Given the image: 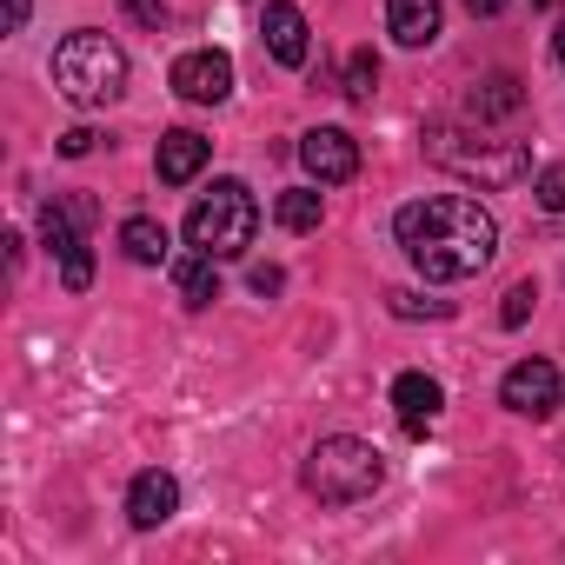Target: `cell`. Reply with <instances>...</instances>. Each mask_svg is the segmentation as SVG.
<instances>
[{
  "instance_id": "obj_22",
  "label": "cell",
  "mask_w": 565,
  "mask_h": 565,
  "mask_svg": "<svg viewBox=\"0 0 565 565\" xmlns=\"http://www.w3.org/2000/svg\"><path fill=\"white\" fill-rule=\"evenodd\" d=\"M532 300H539V287H532V279H519V287L505 294V307H499V320H505V327H525V313H532Z\"/></svg>"
},
{
  "instance_id": "obj_19",
  "label": "cell",
  "mask_w": 565,
  "mask_h": 565,
  "mask_svg": "<svg viewBox=\"0 0 565 565\" xmlns=\"http://www.w3.org/2000/svg\"><path fill=\"white\" fill-rule=\"evenodd\" d=\"M340 94H347L353 107H373V94H380V61H373V47L347 54V81H340Z\"/></svg>"
},
{
  "instance_id": "obj_12",
  "label": "cell",
  "mask_w": 565,
  "mask_h": 565,
  "mask_svg": "<svg viewBox=\"0 0 565 565\" xmlns=\"http://www.w3.org/2000/svg\"><path fill=\"white\" fill-rule=\"evenodd\" d=\"M173 512H180V479H173V472H140V479L127 486V519H134L140 532L167 525Z\"/></svg>"
},
{
  "instance_id": "obj_11",
  "label": "cell",
  "mask_w": 565,
  "mask_h": 565,
  "mask_svg": "<svg viewBox=\"0 0 565 565\" xmlns=\"http://www.w3.org/2000/svg\"><path fill=\"white\" fill-rule=\"evenodd\" d=\"M439 406H446V386H439L433 373H399V380H393V413H399V426H406L413 439H426V433L439 426Z\"/></svg>"
},
{
  "instance_id": "obj_4",
  "label": "cell",
  "mask_w": 565,
  "mask_h": 565,
  "mask_svg": "<svg viewBox=\"0 0 565 565\" xmlns=\"http://www.w3.org/2000/svg\"><path fill=\"white\" fill-rule=\"evenodd\" d=\"M253 233H259V200L246 193V180H213V193H200L186 213V246L213 259H239Z\"/></svg>"
},
{
  "instance_id": "obj_28",
  "label": "cell",
  "mask_w": 565,
  "mask_h": 565,
  "mask_svg": "<svg viewBox=\"0 0 565 565\" xmlns=\"http://www.w3.org/2000/svg\"><path fill=\"white\" fill-rule=\"evenodd\" d=\"M552 54H558V67H565V21H558V34H552Z\"/></svg>"
},
{
  "instance_id": "obj_24",
  "label": "cell",
  "mask_w": 565,
  "mask_h": 565,
  "mask_svg": "<svg viewBox=\"0 0 565 565\" xmlns=\"http://www.w3.org/2000/svg\"><path fill=\"white\" fill-rule=\"evenodd\" d=\"M61 153H67V160L94 153V127H74V134H61Z\"/></svg>"
},
{
  "instance_id": "obj_23",
  "label": "cell",
  "mask_w": 565,
  "mask_h": 565,
  "mask_svg": "<svg viewBox=\"0 0 565 565\" xmlns=\"http://www.w3.org/2000/svg\"><path fill=\"white\" fill-rule=\"evenodd\" d=\"M279 287H287V273H279V266H253V294H259V300L279 294Z\"/></svg>"
},
{
  "instance_id": "obj_13",
  "label": "cell",
  "mask_w": 565,
  "mask_h": 565,
  "mask_svg": "<svg viewBox=\"0 0 565 565\" xmlns=\"http://www.w3.org/2000/svg\"><path fill=\"white\" fill-rule=\"evenodd\" d=\"M446 28V0H386V34L399 47H433Z\"/></svg>"
},
{
  "instance_id": "obj_29",
  "label": "cell",
  "mask_w": 565,
  "mask_h": 565,
  "mask_svg": "<svg viewBox=\"0 0 565 565\" xmlns=\"http://www.w3.org/2000/svg\"><path fill=\"white\" fill-rule=\"evenodd\" d=\"M532 8H558V0H532Z\"/></svg>"
},
{
  "instance_id": "obj_25",
  "label": "cell",
  "mask_w": 565,
  "mask_h": 565,
  "mask_svg": "<svg viewBox=\"0 0 565 565\" xmlns=\"http://www.w3.org/2000/svg\"><path fill=\"white\" fill-rule=\"evenodd\" d=\"M127 14H134L140 28H160V14H167V8H160V0H127Z\"/></svg>"
},
{
  "instance_id": "obj_7",
  "label": "cell",
  "mask_w": 565,
  "mask_h": 565,
  "mask_svg": "<svg viewBox=\"0 0 565 565\" xmlns=\"http://www.w3.org/2000/svg\"><path fill=\"white\" fill-rule=\"evenodd\" d=\"M41 239H47V253L61 259V279H67V294H87L94 287V253H87V239H81V226H74V213L67 206H41Z\"/></svg>"
},
{
  "instance_id": "obj_9",
  "label": "cell",
  "mask_w": 565,
  "mask_h": 565,
  "mask_svg": "<svg viewBox=\"0 0 565 565\" xmlns=\"http://www.w3.org/2000/svg\"><path fill=\"white\" fill-rule=\"evenodd\" d=\"M300 167H307L320 186H340V180L360 173V140H353L347 127H313V134H300Z\"/></svg>"
},
{
  "instance_id": "obj_3",
  "label": "cell",
  "mask_w": 565,
  "mask_h": 565,
  "mask_svg": "<svg viewBox=\"0 0 565 565\" xmlns=\"http://www.w3.org/2000/svg\"><path fill=\"white\" fill-rule=\"evenodd\" d=\"M386 486V459L373 439H353V433H333L307 452V492L327 499V505H360Z\"/></svg>"
},
{
  "instance_id": "obj_5",
  "label": "cell",
  "mask_w": 565,
  "mask_h": 565,
  "mask_svg": "<svg viewBox=\"0 0 565 565\" xmlns=\"http://www.w3.org/2000/svg\"><path fill=\"white\" fill-rule=\"evenodd\" d=\"M426 153H433L446 173L479 180V186H512V180L532 173L525 140H479V134H466V127H433V134H426Z\"/></svg>"
},
{
  "instance_id": "obj_15",
  "label": "cell",
  "mask_w": 565,
  "mask_h": 565,
  "mask_svg": "<svg viewBox=\"0 0 565 565\" xmlns=\"http://www.w3.org/2000/svg\"><path fill=\"white\" fill-rule=\"evenodd\" d=\"M519 107H525L519 74H486V81H472V94H466V114H472V120H505V114H519Z\"/></svg>"
},
{
  "instance_id": "obj_8",
  "label": "cell",
  "mask_w": 565,
  "mask_h": 565,
  "mask_svg": "<svg viewBox=\"0 0 565 565\" xmlns=\"http://www.w3.org/2000/svg\"><path fill=\"white\" fill-rule=\"evenodd\" d=\"M173 94L193 100V107H220V100L233 94V61H226L220 47H193V54H180V61H173Z\"/></svg>"
},
{
  "instance_id": "obj_14",
  "label": "cell",
  "mask_w": 565,
  "mask_h": 565,
  "mask_svg": "<svg viewBox=\"0 0 565 565\" xmlns=\"http://www.w3.org/2000/svg\"><path fill=\"white\" fill-rule=\"evenodd\" d=\"M206 153H213V140H200L193 127H173V134H160V153H153V173H160L167 186H186V180H200V167H206Z\"/></svg>"
},
{
  "instance_id": "obj_16",
  "label": "cell",
  "mask_w": 565,
  "mask_h": 565,
  "mask_svg": "<svg viewBox=\"0 0 565 565\" xmlns=\"http://www.w3.org/2000/svg\"><path fill=\"white\" fill-rule=\"evenodd\" d=\"M173 287H180V300L186 307H213L220 300V266H213V253H180L173 259Z\"/></svg>"
},
{
  "instance_id": "obj_2",
  "label": "cell",
  "mask_w": 565,
  "mask_h": 565,
  "mask_svg": "<svg viewBox=\"0 0 565 565\" xmlns=\"http://www.w3.org/2000/svg\"><path fill=\"white\" fill-rule=\"evenodd\" d=\"M54 87L74 107H114L127 94V54L100 28H81V34H67L54 47Z\"/></svg>"
},
{
  "instance_id": "obj_18",
  "label": "cell",
  "mask_w": 565,
  "mask_h": 565,
  "mask_svg": "<svg viewBox=\"0 0 565 565\" xmlns=\"http://www.w3.org/2000/svg\"><path fill=\"white\" fill-rule=\"evenodd\" d=\"M273 220L287 226V233H320V220H327V200L313 193V186H287L273 200Z\"/></svg>"
},
{
  "instance_id": "obj_20",
  "label": "cell",
  "mask_w": 565,
  "mask_h": 565,
  "mask_svg": "<svg viewBox=\"0 0 565 565\" xmlns=\"http://www.w3.org/2000/svg\"><path fill=\"white\" fill-rule=\"evenodd\" d=\"M532 193H539V206H545V213H565V160H552V167H539V180H532Z\"/></svg>"
},
{
  "instance_id": "obj_17",
  "label": "cell",
  "mask_w": 565,
  "mask_h": 565,
  "mask_svg": "<svg viewBox=\"0 0 565 565\" xmlns=\"http://www.w3.org/2000/svg\"><path fill=\"white\" fill-rule=\"evenodd\" d=\"M120 253H127L134 266H160V259H167V226H160V220H147V213L120 220Z\"/></svg>"
},
{
  "instance_id": "obj_21",
  "label": "cell",
  "mask_w": 565,
  "mask_h": 565,
  "mask_svg": "<svg viewBox=\"0 0 565 565\" xmlns=\"http://www.w3.org/2000/svg\"><path fill=\"white\" fill-rule=\"evenodd\" d=\"M393 313H399V320H419V313H426V320H452V300H419V294H393Z\"/></svg>"
},
{
  "instance_id": "obj_27",
  "label": "cell",
  "mask_w": 565,
  "mask_h": 565,
  "mask_svg": "<svg viewBox=\"0 0 565 565\" xmlns=\"http://www.w3.org/2000/svg\"><path fill=\"white\" fill-rule=\"evenodd\" d=\"M466 8H472L479 21H492V14H505V8H512V0H466Z\"/></svg>"
},
{
  "instance_id": "obj_6",
  "label": "cell",
  "mask_w": 565,
  "mask_h": 565,
  "mask_svg": "<svg viewBox=\"0 0 565 565\" xmlns=\"http://www.w3.org/2000/svg\"><path fill=\"white\" fill-rule=\"evenodd\" d=\"M499 406L519 413V419H552V413H558V373H552L545 360H519V366H505V380H499Z\"/></svg>"
},
{
  "instance_id": "obj_26",
  "label": "cell",
  "mask_w": 565,
  "mask_h": 565,
  "mask_svg": "<svg viewBox=\"0 0 565 565\" xmlns=\"http://www.w3.org/2000/svg\"><path fill=\"white\" fill-rule=\"evenodd\" d=\"M28 14H34V0H8V34H21V28H28Z\"/></svg>"
},
{
  "instance_id": "obj_1",
  "label": "cell",
  "mask_w": 565,
  "mask_h": 565,
  "mask_svg": "<svg viewBox=\"0 0 565 565\" xmlns=\"http://www.w3.org/2000/svg\"><path fill=\"white\" fill-rule=\"evenodd\" d=\"M393 233L426 279H472L499 253V220L472 193H426L393 213Z\"/></svg>"
},
{
  "instance_id": "obj_10",
  "label": "cell",
  "mask_w": 565,
  "mask_h": 565,
  "mask_svg": "<svg viewBox=\"0 0 565 565\" xmlns=\"http://www.w3.org/2000/svg\"><path fill=\"white\" fill-rule=\"evenodd\" d=\"M259 34H266V54H273L279 67H307V54H313V34H307V14L294 8V0H266Z\"/></svg>"
}]
</instances>
